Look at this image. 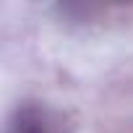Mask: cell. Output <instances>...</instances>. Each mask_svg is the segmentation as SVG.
<instances>
[{
  "instance_id": "6da1fadb",
  "label": "cell",
  "mask_w": 133,
  "mask_h": 133,
  "mask_svg": "<svg viewBox=\"0 0 133 133\" xmlns=\"http://www.w3.org/2000/svg\"><path fill=\"white\" fill-rule=\"evenodd\" d=\"M5 133H73V123L63 110L44 102H21L8 123Z\"/></svg>"
}]
</instances>
